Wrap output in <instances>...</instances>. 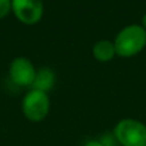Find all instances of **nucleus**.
I'll list each match as a JSON object with an SVG mask.
<instances>
[{
  "mask_svg": "<svg viewBox=\"0 0 146 146\" xmlns=\"http://www.w3.org/2000/svg\"><path fill=\"white\" fill-rule=\"evenodd\" d=\"M146 45V30L141 25H129L119 31L114 40L115 54L132 56L140 53Z\"/></svg>",
  "mask_w": 146,
  "mask_h": 146,
  "instance_id": "obj_1",
  "label": "nucleus"
},
{
  "mask_svg": "<svg viewBox=\"0 0 146 146\" xmlns=\"http://www.w3.org/2000/svg\"><path fill=\"white\" fill-rule=\"evenodd\" d=\"M114 137L122 146H146V126L132 118L122 119L114 128Z\"/></svg>",
  "mask_w": 146,
  "mask_h": 146,
  "instance_id": "obj_2",
  "label": "nucleus"
},
{
  "mask_svg": "<svg viewBox=\"0 0 146 146\" xmlns=\"http://www.w3.org/2000/svg\"><path fill=\"white\" fill-rule=\"evenodd\" d=\"M50 108L48 92L31 88L22 101V110L25 115L32 122H40L48 115Z\"/></svg>",
  "mask_w": 146,
  "mask_h": 146,
  "instance_id": "obj_3",
  "label": "nucleus"
},
{
  "mask_svg": "<svg viewBox=\"0 0 146 146\" xmlns=\"http://www.w3.org/2000/svg\"><path fill=\"white\" fill-rule=\"evenodd\" d=\"M12 9L21 22L33 25L42 17L44 3L42 0H12Z\"/></svg>",
  "mask_w": 146,
  "mask_h": 146,
  "instance_id": "obj_4",
  "label": "nucleus"
},
{
  "mask_svg": "<svg viewBox=\"0 0 146 146\" xmlns=\"http://www.w3.org/2000/svg\"><path fill=\"white\" fill-rule=\"evenodd\" d=\"M9 76L14 83L19 86H31L35 80L36 69L30 59L18 56L13 59L9 67Z\"/></svg>",
  "mask_w": 146,
  "mask_h": 146,
  "instance_id": "obj_5",
  "label": "nucleus"
},
{
  "mask_svg": "<svg viewBox=\"0 0 146 146\" xmlns=\"http://www.w3.org/2000/svg\"><path fill=\"white\" fill-rule=\"evenodd\" d=\"M54 81H55V74L50 68H41L40 71L36 72L35 80L31 85V88L48 92L53 87Z\"/></svg>",
  "mask_w": 146,
  "mask_h": 146,
  "instance_id": "obj_6",
  "label": "nucleus"
},
{
  "mask_svg": "<svg viewBox=\"0 0 146 146\" xmlns=\"http://www.w3.org/2000/svg\"><path fill=\"white\" fill-rule=\"evenodd\" d=\"M92 54L98 60L109 62L115 54V46L110 40H99L92 48Z\"/></svg>",
  "mask_w": 146,
  "mask_h": 146,
  "instance_id": "obj_7",
  "label": "nucleus"
},
{
  "mask_svg": "<svg viewBox=\"0 0 146 146\" xmlns=\"http://www.w3.org/2000/svg\"><path fill=\"white\" fill-rule=\"evenodd\" d=\"M12 8V0H0V19L9 13Z\"/></svg>",
  "mask_w": 146,
  "mask_h": 146,
  "instance_id": "obj_8",
  "label": "nucleus"
},
{
  "mask_svg": "<svg viewBox=\"0 0 146 146\" xmlns=\"http://www.w3.org/2000/svg\"><path fill=\"white\" fill-rule=\"evenodd\" d=\"M85 146H104V145L101 144L100 141H96V140H91V141H88Z\"/></svg>",
  "mask_w": 146,
  "mask_h": 146,
  "instance_id": "obj_9",
  "label": "nucleus"
},
{
  "mask_svg": "<svg viewBox=\"0 0 146 146\" xmlns=\"http://www.w3.org/2000/svg\"><path fill=\"white\" fill-rule=\"evenodd\" d=\"M141 26L146 30V14H144L142 18H141Z\"/></svg>",
  "mask_w": 146,
  "mask_h": 146,
  "instance_id": "obj_10",
  "label": "nucleus"
}]
</instances>
